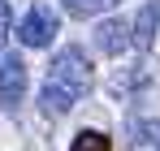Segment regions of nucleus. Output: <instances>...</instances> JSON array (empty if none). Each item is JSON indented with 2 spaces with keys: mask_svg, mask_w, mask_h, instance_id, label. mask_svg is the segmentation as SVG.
Here are the masks:
<instances>
[{
  "mask_svg": "<svg viewBox=\"0 0 160 151\" xmlns=\"http://www.w3.org/2000/svg\"><path fill=\"white\" fill-rule=\"evenodd\" d=\"M91 86H95L91 56H87L78 43H69V48L56 52L52 65H48V78H43V86H39V108H43L48 117H61V112L78 108V104L91 95Z\"/></svg>",
  "mask_w": 160,
  "mask_h": 151,
  "instance_id": "1",
  "label": "nucleus"
},
{
  "mask_svg": "<svg viewBox=\"0 0 160 151\" xmlns=\"http://www.w3.org/2000/svg\"><path fill=\"white\" fill-rule=\"evenodd\" d=\"M13 35H18L22 48H35V52L48 48V43L56 39V13L48 9V4H30L26 13H22V22H18Z\"/></svg>",
  "mask_w": 160,
  "mask_h": 151,
  "instance_id": "2",
  "label": "nucleus"
},
{
  "mask_svg": "<svg viewBox=\"0 0 160 151\" xmlns=\"http://www.w3.org/2000/svg\"><path fill=\"white\" fill-rule=\"evenodd\" d=\"M22 95H26V65H22V56H0V108L18 112Z\"/></svg>",
  "mask_w": 160,
  "mask_h": 151,
  "instance_id": "3",
  "label": "nucleus"
},
{
  "mask_svg": "<svg viewBox=\"0 0 160 151\" xmlns=\"http://www.w3.org/2000/svg\"><path fill=\"white\" fill-rule=\"evenodd\" d=\"M130 30H134V26L121 22V17H104V22L91 30V39H95V48L104 52V56H121V52L134 48V35H130Z\"/></svg>",
  "mask_w": 160,
  "mask_h": 151,
  "instance_id": "4",
  "label": "nucleus"
},
{
  "mask_svg": "<svg viewBox=\"0 0 160 151\" xmlns=\"http://www.w3.org/2000/svg\"><path fill=\"white\" fill-rule=\"evenodd\" d=\"M156 22H160V4L156 0H147L143 9H138V17H134V43L147 52L152 48V35H156Z\"/></svg>",
  "mask_w": 160,
  "mask_h": 151,
  "instance_id": "5",
  "label": "nucleus"
},
{
  "mask_svg": "<svg viewBox=\"0 0 160 151\" xmlns=\"http://www.w3.org/2000/svg\"><path fill=\"white\" fill-rule=\"evenodd\" d=\"M69 151H112V143H108L104 129H78L74 143H69Z\"/></svg>",
  "mask_w": 160,
  "mask_h": 151,
  "instance_id": "6",
  "label": "nucleus"
},
{
  "mask_svg": "<svg viewBox=\"0 0 160 151\" xmlns=\"http://www.w3.org/2000/svg\"><path fill=\"white\" fill-rule=\"evenodd\" d=\"M61 4H65L69 17H95V13H104V9L121 4V0H61Z\"/></svg>",
  "mask_w": 160,
  "mask_h": 151,
  "instance_id": "7",
  "label": "nucleus"
},
{
  "mask_svg": "<svg viewBox=\"0 0 160 151\" xmlns=\"http://www.w3.org/2000/svg\"><path fill=\"white\" fill-rule=\"evenodd\" d=\"M9 26H13V17H9V0H0V52H4V39H9Z\"/></svg>",
  "mask_w": 160,
  "mask_h": 151,
  "instance_id": "8",
  "label": "nucleus"
},
{
  "mask_svg": "<svg viewBox=\"0 0 160 151\" xmlns=\"http://www.w3.org/2000/svg\"><path fill=\"white\" fill-rule=\"evenodd\" d=\"M143 134H152V138L160 143V125H156V121H147V125H143Z\"/></svg>",
  "mask_w": 160,
  "mask_h": 151,
  "instance_id": "9",
  "label": "nucleus"
}]
</instances>
